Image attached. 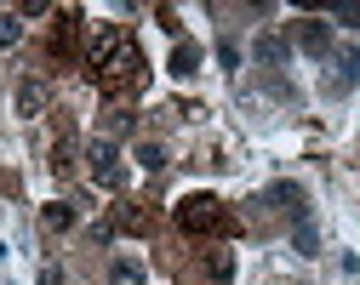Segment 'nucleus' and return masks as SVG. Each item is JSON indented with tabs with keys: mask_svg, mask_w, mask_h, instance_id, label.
I'll return each instance as SVG.
<instances>
[{
	"mask_svg": "<svg viewBox=\"0 0 360 285\" xmlns=\"http://www.w3.org/2000/svg\"><path fill=\"white\" fill-rule=\"evenodd\" d=\"M177 228L184 234H229L235 223L217 194H189V200H177Z\"/></svg>",
	"mask_w": 360,
	"mask_h": 285,
	"instance_id": "obj_2",
	"label": "nucleus"
},
{
	"mask_svg": "<svg viewBox=\"0 0 360 285\" xmlns=\"http://www.w3.org/2000/svg\"><path fill=\"white\" fill-rule=\"evenodd\" d=\"M332 23H343V29H360V6H338V12H332Z\"/></svg>",
	"mask_w": 360,
	"mask_h": 285,
	"instance_id": "obj_17",
	"label": "nucleus"
},
{
	"mask_svg": "<svg viewBox=\"0 0 360 285\" xmlns=\"http://www.w3.org/2000/svg\"><path fill=\"white\" fill-rule=\"evenodd\" d=\"M109 279H115V285H143V268L131 263V257H120V263L109 268Z\"/></svg>",
	"mask_w": 360,
	"mask_h": 285,
	"instance_id": "obj_12",
	"label": "nucleus"
},
{
	"mask_svg": "<svg viewBox=\"0 0 360 285\" xmlns=\"http://www.w3.org/2000/svg\"><path fill=\"white\" fill-rule=\"evenodd\" d=\"M217 63H223V69H240V46L223 40V46H217Z\"/></svg>",
	"mask_w": 360,
	"mask_h": 285,
	"instance_id": "obj_16",
	"label": "nucleus"
},
{
	"mask_svg": "<svg viewBox=\"0 0 360 285\" xmlns=\"http://www.w3.org/2000/svg\"><path fill=\"white\" fill-rule=\"evenodd\" d=\"M338 86H360V52H343V63H338Z\"/></svg>",
	"mask_w": 360,
	"mask_h": 285,
	"instance_id": "obj_14",
	"label": "nucleus"
},
{
	"mask_svg": "<svg viewBox=\"0 0 360 285\" xmlns=\"http://www.w3.org/2000/svg\"><path fill=\"white\" fill-rule=\"evenodd\" d=\"M292 251L297 257H314V251H321V228H314V217L297 206V223H292Z\"/></svg>",
	"mask_w": 360,
	"mask_h": 285,
	"instance_id": "obj_5",
	"label": "nucleus"
},
{
	"mask_svg": "<svg viewBox=\"0 0 360 285\" xmlns=\"http://www.w3.org/2000/svg\"><path fill=\"white\" fill-rule=\"evenodd\" d=\"M109 131H115V137H126V131H131V114H126V109H115V114H109Z\"/></svg>",
	"mask_w": 360,
	"mask_h": 285,
	"instance_id": "obj_18",
	"label": "nucleus"
},
{
	"mask_svg": "<svg viewBox=\"0 0 360 285\" xmlns=\"http://www.w3.org/2000/svg\"><path fill=\"white\" fill-rule=\"evenodd\" d=\"M138 160H143V171H166V149H160V142H143Z\"/></svg>",
	"mask_w": 360,
	"mask_h": 285,
	"instance_id": "obj_15",
	"label": "nucleus"
},
{
	"mask_svg": "<svg viewBox=\"0 0 360 285\" xmlns=\"http://www.w3.org/2000/svg\"><path fill=\"white\" fill-rule=\"evenodd\" d=\"M23 40V12H0V46H18Z\"/></svg>",
	"mask_w": 360,
	"mask_h": 285,
	"instance_id": "obj_11",
	"label": "nucleus"
},
{
	"mask_svg": "<svg viewBox=\"0 0 360 285\" xmlns=\"http://www.w3.org/2000/svg\"><path fill=\"white\" fill-rule=\"evenodd\" d=\"M75 23H80V12H58V34H52V52H75Z\"/></svg>",
	"mask_w": 360,
	"mask_h": 285,
	"instance_id": "obj_9",
	"label": "nucleus"
},
{
	"mask_svg": "<svg viewBox=\"0 0 360 285\" xmlns=\"http://www.w3.org/2000/svg\"><path fill=\"white\" fill-rule=\"evenodd\" d=\"M200 69V52H195V46H177V52H172V74H195Z\"/></svg>",
	"mask_w": 360,
	"mask_h": 285,
	"instance_id": "obj_13",
	"label": "nucleus"
},
{
	"mask_svg": "<svg viewBox=\"0 0 360 285\" xmlns=\"http://www.w3.org/2000/svg\"><path fill=\"white\" fill-rule=\"evenodd\" d=\"M115 234H149V211L143 206H120L115 211Z\"/></svg>",
	"mask_w": 360,
	"mask_h": 285,
	"instance_id": "obj_8",
	"label": "nucleus"
},
{
	"mask_svg": "<svg viewBox=\"0 0 360 285\" xmlns=\"http://www.w3.org/2000/svg\"><path fill=\"white\" fill-rule=\"evenodd\" d=\"M92 80L109 91V98H131V91L143 86V52H138V40L120 34V40L109 46V58L92 63Z\"/></svg>",
	"mask_w": 360,
	"mask_h": 285,
	"instance_id": "obj_1",
	"label": "nucleus"
},
{
	"mask_svg": "<svg viewBox=\"0 0 360 285\" xmlns=\"http://www.w3.org/2000/svg\"><path fill=\"white\" fill-rule=\"evenodd\" d=\"M297 46H303L309 58H326V52H332V23H326V18H303V23H297Z\"/></svg>",
	"mask_w": 360,
	"mask_h": 285,
	"instance_id": "obj_4",
	"label": "nucleus"
},
{
	"mask_svg": "<svg viewBox=\"0 0 360 285\" xmlns=\"http://www.w3.org/2000/svg\"><path fill=\"white\" fill-rule=\"evenodd\" d=\"M46 103H52V91L40 86V80H23V86H18V114L34 120V114H46Z\"/></svg>",
	"mask_w": 360,
	"mask_h": 285,
	"instance_id": "obj_6",
	"label": "nucleus"
},
{
	"mask_svg": "<svg viewBox=\"0 0 360 285\" xmlns=\"http://www.w3.org/2000/svg\"><path fill=\"white\" fill-rule=\"evenodd\" d=\"M86 160H92V183L98 188H120V154H115L109 137H98L92 149H86Z\"/></svg>",
	"mask_w": 360,
	"mask_h": 285,
	"instance_id": "obj_3",
	"label": "nucleus"
},
{
	"mask_svg": "<svg viewBox=\"0 0 360 285\" xmlns=\"http://www.w3.org/2000/svg\"><path fill=\"white\" fill-rule=\"evenodd\" d=\"M286 52H292V46H286L281 34H257V40H252V58H257L263 69H275V63H286Z\"/></svg>",
	"mask_w": 360,
	"mask_h": 285,
	"instance_id": "obj_7",
	"label": "nucleus"
},
{
	"mask_svg": "<svg viewBox=\"0 0 360 285\" xmlns=\"http://www.w3.org/2000/svg\"><path fill=\"white\" fill-rule=\"evenodd\" d=\"M46 228H52V234H63V228H75V206H63V200H52V206H46Z\"/></svg>",
	"mask_w": 360,
	"mask_h": 285,
	"instance_id": "obj_10",
	"label": "nucleus"
}]
</instances>
